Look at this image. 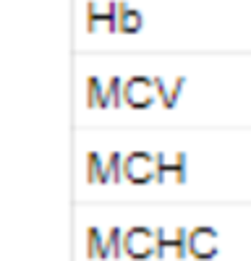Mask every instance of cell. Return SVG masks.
Segmentation results:
<instances>
[{
  "label": "cell",
  "instance_id": "obj_9",
  "mask_svg": "<svg viewBox=\"0 0 251 261\" xmlns=\"http://www.w3.org/2000/svg\"><path fill=\"white\" fill-rule=\"evenodd\" d=\"M87 105H89V107H108V105H113L108 94H102L97 79L89 81V99H87Z\"/></svg>",
  "mask_w": 251,
  "mask_h": 261
},
{
  "label": "cell",
  "instance_id": "obj_7",
  "mask_svg": "<svg viewBox=\"0 0 251 261\" xmlns=\"http://www.w3.org/2000/svg\"><path fill=\"white\" fill-rule=\"evenodd\" d=\"M170 253L175 258H186L188 256V230L186 227H178L173 241H170Z\"/></svg>",
  "mask_w": 251,
  "mask_h": 261
},
{
  "label": "cell",
  "instance_id": "obj_1",
  "mask_svg": "<svg viewBox=\"0 0 251 261\" xmlns=\"http://www.w3.org/2000/svg\"><path fill=\"white\" fill-rule=\"evenodd\" d=\"M123 178L134 186H146L149 180H155L157 178L155 154H149V151H129V154H123Z\"/></svg>",
  "mask_w": 251,
  "mask_h": 261
},
{
  "label": "cell",
  "instance_id": "obj_13",
  "mask_svg": "<svg viewBox=\"0 0 251 261\" xmlns=\"http://www.w3.org/2000/svg\"><path fill=\"white\" fill-rule=\"evenodd\" d=\"M186 151H178V154H173V178L175 183H186Z\"/></svg>",
  "mask_w": 251,
  "mask_h": 261
},
{
  "label": "cell",
  "instance_id": "obj_8",
  "mask_svg": "<svg viewBox=\"0 0 251 261\" xmlns=\"http://www.w3.org/2000/svg\"><path fill=\"white\" fill-rule=\"evenodd\" d=\"M155 167H157L155 183H162L167 175H173V157H167V154H162V151H157V154H155Z\"/></svg>",
  "mask_w": 251,
  "mask_h": 261
},
{
  "label": "cell",
  "instance_id": "obj_3",
  "mask_svg": "<svg viewBox=\"0 0 251 261\" xmlns=\"http://www.w3.org/2000/svg\"><path fill=\"white\" fill-rule=\"evenodd\" d=\"M220 251L217 246V230L209 225H199L194 230H188V256H194L199 261L215 258Z\"/></svg>",
  "mask_w": 251,
  "mask_h": 261
},
{
  "label": "cell",
  "instance_id": "obj_2",
  "mask_svg": "<svg viewBox=\"0 0 251 261\" xmlns=\"http://www.w3.org/2000/svg\"><path fill=\"white\" fill-rule=\"evenodd\" d=\"M123 253L136 261L155 256V230L144 227V225L129 227L123 232Z\"/></svg>",
  "mask_w": 251,
  "mask_h": 261
},
{
  "label": "cell",
  "instance_id": "obj_14",
  "mask_svg": "<svg viewBox=\"0 0 251 261\" xmlns=\"http://www.w3.org/2000/svg\"><path fill=\"white\" fill-rule=\"evenodd\" d=\"M110 102L113 105H120L123 102V97H120V81L118 79H113V84H110Z\"/></svg>",
  "mask_w": 251,
  "mask_h": 261
},
{
  "label": "cell",
  "instance_id": "obj_5",
  "mask_svg": "<svg viewBox=\"0 0 251 261\" xmlns=\"http://www.w3.org/2000/svg\"><path fill=\"white\" fill-rule=\"evenodd\" d=\"M113 251L108 246V238L99 232V227L87 230V258H110Z\"/></svg>",
  "mask_w": 251,
  "mask_h": 261
},
{
  "label": "cell",
  "instance_id": "obj_10",
  "mask_svg": "<svg viewBox=\"0 0 251 261\" xmlns=\"http://www.w3.org/2000/svg\"><path fill=\"white\" fill-rule=\"evenodd\" d=\"M108 170H110V183H120V180H126L123 178V154L120 151H110L108 154Z\"/></svg>",
  "mask_w": 251,
  "mask_h": 261
},
{
  "label": "cell",
  "instance_id": "obj_6",
  "mask_svg": "<svg viewBox=\"0 0 251 261\" xmlns=\"http://www.w3.org/2000/svg\"><path fill=\"white\" fill-rule=\"evenodd\" d=\"M87 180L89 183H108V180H113L110 170H108V162H105L97 151H89L87 154Z\"/></svg>",
  "mask_w": 251,
  "mask_h": 261
},
{
  "label": "cell",
  "instance_id": "obj_12",
  "mask_svg": "<svg viewBox=\"0 0 251 261\" xmlns=\"http://www.w3.org/2000/svg\"><path fill=\"white\" fill-rule=\"evenodd\" d=\"M123 232H126V230H120V227H113V230L108 232V246H110V251H113V258L126 256V253H123Z\"/></svg>",
  "mask_w": 251,
  "mask_h": 261
},
{
  "label": "cell",
  "instance_id": "obj_11",
  "mask_svg": "<svg viewBox=\"0 0 251 261\" xmlns=\"http://www.w3.org/2000/svg\"><path fill=\"white\" fill-rule=\"evenodd\" d=\"M167 253H170V238L165 227H155V258H165Z\"/></svg>",
  "mask_w": 251,
  "mask_h": 261
},
{
  "label": "cell",
  "instance_id": "obj_4",
  "mask_svg": "<svg viewBox=\"0 0 251 261\" xmlns=\"http://www.w3.org/2000/svg\"><path fill=\"white\" fill-rule=\"evenodd\" d=\"M123 102H129L131 107H146L152 102V94H149V81L146 79H131L123 89Z\"/></svg>",
  "mask_w": 251,
  "mask_h": 261
},
{
  "label": "cell",
  "instance_id": "obj_15",
  "mask_svg": "<svg viewBox=\"0 0 251 261\" xmlns=\"http://www.w3.org/2000/svg\"><path fill=\"white\" fill-rule=\"evenodd\" d=\"M123 24H126V27H136V24H139V18H136L134 13H131V16H123Z\"/></svg>",
  "mask_w": 251,
  "mask_h": 261
}]
</instances>
